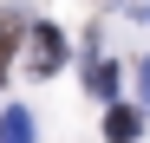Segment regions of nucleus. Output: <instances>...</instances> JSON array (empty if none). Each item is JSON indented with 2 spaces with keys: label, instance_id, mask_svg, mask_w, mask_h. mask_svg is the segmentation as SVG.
I'll return each mask as SVG.
<instances>
[{
  "label": "nucleus",
  "instance_id": "nucleus-1",
  "mask_svg": "<svg viewBox=\"0 0 150 143\" xmlns=\"http://www.w3.org/2000/svg\"><path fill=\"white\" fill-rule=\"evenodd\" d=\"M26 52H33V78H46V72H59V59H65V33L39 20V26L26 33Z\"/></svg>",
  "mask_w": 150,
  "mask_h": 143
},
{
  "label": "nucleus",
  "instance_id": "nucleus-3",
  "mask_svg": "<svg viewBox=\"0 0 150 143\" xmlns=\"http://www.w3.org/2000/svg\"><path fill=\"white\" fill-rule=\"evenodd\" d=\"M0 143H33V117L20 111V104L0 111Z\"/></svg>",
  "mask_w": 150,
  "mask_h": 143
},
{
  "label": "nucleus",
  "instance_id": "nucleus-5",
  "mask_svg": "<svg viewBox=\"0 0 150 143\" xmlns=\"http://www.w3.org/2000/svg\"><path fill=\"white\" fill-rule=\"evenodd\" d=\"M85 91L91 98H117V65H91L85 72Z\"/></svg>",
  "mask_w": 150,
  "mask_h": 143
},
{
  "label": "nucleus",
  "instance_id": "nucleus-2",
  "mask_svg": "<svg viewBox=\"0 0 150 143\" xmlns=\"http://www.w3.org/2000/svg\"><path fill=\"white\" fill-rule=\"evenodd\" d=\"M137 130H144V111H131V104H111V117H105V137H111V143H137Z\"/></svg>",
  "mask_w": 150,
  "mask_h": 143
},
{
  "label": "nucleus",
  "instance_id": "nucleus-7",
  "mask_svg": "<svg viewBox=\"0 0 150 143\" xmlns=\"http://www.w3.org/2000/svg\"><path fill=\"white\" fill-rule=\"evenodd\" d=\"M144 20H150V7H144Z\"/></svg>",
  "mask_w": 150,
  "mask_h": 143
},
{
  "label": "nucleus",
  "instance_id": "nucleus-4",
  "mask_svg": "<svg viewBox=\"0 0 150 143\" xmlns=\"http://www.w3.org/2000/svg\"><path fill=\"white\" fill-rule=\"evenodd\" d=\"M20 39H26V26L7 13V20H0V78H7V65H13V52H20Z\"/></svg>",
  "mask_w": 150,
  "mask_h": 143
},
{
  "label": "nucleus",
  "instance_id": "nucleus-6",
  "mask_svg": "<svg viewBox=\"0 0 150 143\" xmlns=\"http://www.w3.org/2000/svg\"><path fill=\"white\" fill-rule=\"evenodd\" d=\"M137 91H144V111H150V59H144V72H137Z\"/></svg>",
  "mask_w": 150,
  "mask_h": 143
}]
</instances>
